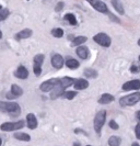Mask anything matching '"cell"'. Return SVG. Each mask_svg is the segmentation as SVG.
Returning a JSON list of instances; mask_svg holds the SVG:
<instances>
[{"label":"cell","instance_id":"cell-1","mask_svg":"<svg viewBox=\"0 0 140 146\" xmlns=\"http://www.w3.org/2000/svg\"><path fill=\"white\" fill-rule=\"evenodd\" d=\"M74 84V78H70V77H64V78H60L59 84L54 88L51 92V98L52 99H57L59 97H62V95L66 92V89L68 87H70L71 85Z\"/></svg>","mask_w":140,"mask_h":146},{"label":"cell","instance_id":"cell-2","mask_svg":"<svg viewBox=\"0 0 140 146\" xmlns=\"http://www.w3.org/2000/svg\"><path fill=\"white\" fill-rule=\"evenodd\" d=\"M0 112H7L10 115L16 117L20 114V106L16 102L0 101Z\"/></svg>","mask_w":140,"mask_h":146},{"label":"cell","instance_id":"cell-3","mask_svg":"<svg viewBox=\"0 0 140 146\" xmlns=\"http://www.w3.org/2000/svg\"><path fill=\"white\" fill-rule=\"evenodd\" d=\"M105 120H106V111L105 110L99 111L94 117V130L97 135L101 134V130H102L103 125L105 124Z\"/></svg>","mask_w":140,"mask_h":146},{"label":"cell","instance_id":"cell-4","mask_svg":"<svg viewBox=\"0 0 140 146\" xmlns=\"http://www.w3.org/2000/svg\"><path fill=\"white\" fill-rule=\"evenodd\" d=\"M140 101V92H135L131 95L125 96L123 98H120L119 103L122 107H130V106H135L136 103Z\"/></svg>","mask_w":140,"mask_h":146},{"label":"cell","instance_id":"cell-5","mask_svg":"<svg viewBox=\"0 0 140 146\" xmlns=\"http://www.w3.org/2000/svg\"><path fill=\"white\" fill-rule=\"evenodd\" d=\"M23 126H24V121L20 120V121H16V122H6V123H2V124L0 125V130L6 132H11L20 130V129H22Z\"/></svg>","mask_w":140,"mask_h":146},{"label":"cell","instance_id":"cell-6","mask_svg":"<svg viewBox=\"0 0 140 146\" xmlns=\"http://www.w3.org/2000/svg\"><path fill=\"white\" fill-rule=\"evenodd\" d=\"M89 3L95 9L96 11L104 13V15H110L111 12L108 11L107 6L104 3L103 1H99V0H89Z\"/></svg>","mask_w":140,"mask_h":146},{"label":"cell","instance_id":"cell-7","mask_svg":"<svg viewBox=\"0 0 140 146\" xmlns=\"http://www.w3.org/2000/svg\"><path fill=\"white\" fill-rule=\"evenodd\" d=\"M59 81H60V78H52V79H48V80L44 81L39 88H41L42 91L48 92V91H52L53 89L58 85Z\"/></svg>","mask_w":140,"mask_h":146},{"label":"cell","instance_id":"cell-8","mask_svg":"<svg viewBox=\"0 0 140 146\" xmlns=\"http://www.w3.org/2000/svg\"><path fill=\"white\" fill-rule=\"evenodd\" d=\"M93 40L97 44H100L101 46H103V47H108L111 45V42H112L111 37L108 36L107 34H105V33H99V34H96V35H94Z\"/></svg>","mask_w":140,"mask_h":146},{"label":"cell","instance_id":"cell-9","mask_svg":"<svg viewBox=\"0 0 140 146\" xmlns=\"http://www.w3.org/2000/svg\"><path fill=\"white\" fill-rule=\"evenodd\" d=\"M139 89H140L139 79L129 80L123 85V90H125V91H129V90H139Z\"/></svg>","mask_w":140,"mask_h":146},{"label":"cell","instance_id":"cell-10","mask_svg":"<svg viewBox=\"0 0 140 146\" xmlns=\"http://www.w3.org/2000/svg\"><path fill=\"white\" fill-rule=\"evenodd\" d=\"M52 65L55 67V68H61L62 65H64V58H62V56L61 55H59V54H54L52 56Z\"/></svg>","mask_w":140,"mask_h":146},{"label":"cell","instance_id":"cell-11","mask_svg":"<svg viewBox=\"0 0 140 146\" xmlns=\"http://www.w3.org/2000/svg\"><path fill=\"white\" fill-rule=\"evenodd\" d=\"M14 76L16 78H20V79H26L29 76V70L24 66H19L18 69L14 72Z\"/></svg>","mask_w":140,"mask_h":146},{"label":"cell","instance_id":"cell-12","mask_svg":"<svg viewBox=\"0 0 140 146\" xmlns=\"http://www.w3.org/2000/svg\"><path fill=\"white\" fill-rule=\"evenodd\" d=\"M26 123H28V127L31 130H34L37 127V119L33 113H29L26 115Z\"/></svg>","mask_w":140,"mask_h":146},{"label":"cell","instance_id":"cell-13","mask_svg":"<svg viewBox=\"0 0 140 146\" xmlns=\"http://www.w3.org/2000/svg\"><path fill=\"white\" fill-rule=\"evenodd\" d=\"M74 86L76 90H83L89 87V82L85 79H74Z\"/></svg>","mask_w":140,"mask_h":146},{"label":"cell","instance_id":"cell-14","mask_svg":"<svg viewBox=\"0 0 140 146\" xmlns=\"http://www.w3.org/2000/svg\"><path fill=\"white\" fill-rule=\"evenodd\" d=\"M76 53H77V55L79 56V57H81L82 59H87L89 58V50L88 47H85V46H78V48L76 50Z\"/></svg>","mask_w":140,"mask_h":146},{"label":"cell","instance_id":"cell-15","mask_svg":"<svg viewBox=\"0 0 140 146\" xmlns=\"http://www.w3.org/2000/svg\"><path fill=\"white\" fill-rule=\"evenodd\" d=\"M112 101H114V96L110 95V94H104L99 99V103L100 104H108Z\"/></svg>","mask_w":140,"mask_h":146},{"label":"cell","instance_id":"cell-16","mask_svg":"<svg viewBox=\"0 0 140 146\" xmlns=\"http://www.w3.org/2000/svg\"><path fill=\"white\" fill-rule=\"evenodd\" d=\"M32 35V30L30 29H24L22 31H20L16 35H15V38L16 40H22V38H28Z\"/></svg>","mask_w":140,"mask_h":146},{"label":"cell","instance_id":"cell-17","mask_svg":"<svg viewBox=\"0 0 140 146\" xmlns=\"http://www.w3.org/2000/svg\"><path fill=\"white\" fill-rule=\"evenodd\" d=\"M11 94L14 97H20L23 95V89L21 87H19L18 85H12L11 86Z\"/></svg>","mask_w":140,"mask_h":146},{"label":"cell","instance_id":"cell-18","mask_svg":"<svg viewBox=\"0 0 140 146\" xmlns=\"http://www.w3.org/2000/svg\"><path fill=\"white\" fill-rule=\"evenodd\" d=\"M66 66L68 67V68H70V69H76V68L79 67V62H78L77 59L69 58V59H67Z\"/></svg>","mask_w":140,"mask_h":146},{"label":"cell","instance_id":"cell-19","mask_svg":"<svg viewBox=\"0 0 140 146\" xmlns=\"http://www.w3.org/2000/svg\"><path fill=\"white\" fill-rule=\"evenodd\" d=\"M120 142L122 139L119 136H116V135H113L108 139V145L110 146H119L120 145Z\"/></svg>","mask_w":140,"mask_h":146},{"label":"cell","instance_id":"cell-20","mask_svg":"<svg viewBox=\"0 0 140 146\" xmlns=\"http://www.w3.org/2000/svg\"><path fill=\"white\" fill-rule=\"evenodd\" d=\"M112 5H113L114 9L117 11L119 15H124V13H125L124 7H123V5H122L119 1H112Z\"/></svg>","mask_w":140,"mask_h":146},{"label":"cell","instance_id":"cell-21","mask_svg":"<svg viewBox=\"0 0 140 146\" xmlns=\"http://www.w3.org/2000/svg\"><path fill=\"white\" fill-rule=\"evenodd\" d=\"M13 136L16 139L23 141V142H29L30 139H31V136H30L29 134H26V133H15Z\"/></svg>","mask_w":140,"mask_h":146},{"label":"cell","instance_id":"cell-22","mask_svg":"<svg viewBox=\"0 0 140 146\" xmlns=\"http://www.w3.org/2000/svg\"><path fill=\"white\" fill-rule=\"evenodd\" d=\"M87 37L85 36H77L74 37V40H72V46H80L81 44L85 43L87 42Z\"/></svg>","mask_w":140,"mask_h":146},{"label":"cell","instance_id":"cell-23","mask_svg":"<svg viewBox=\"0 0 140 146\" xmlns=\"http://www.w3.org/2000/svg\"><path fill=\"white\" fill-rule=\"evenodd\" d=\"M83 75L88 78H96L97 73H96V70L92 69V68H85L84 72H83Z\"/></svg>","mask_w":140,"mask_h":146},{"label":"cell","instance_id":"cell-24","mask_svg":"<svg viewBox=\"0 0 140 146\" xmlns=\"http://www.w3.org/2000/svg\"><path fill=\"white\" fill-rule=\"evenodd\" d=\"M64 19L68 21L71 25H76L77 24V19H76V17H74L72 13H67L65 17H64Z\"/></svg>","mask_w":140,"mask_h":146},{"label":"cell","instance_id":"cell-25","mask_svg":"<svg viewBox=\"0 0 140 146\" xmlns=\"http://www.w3.org/2000/svg\"><path fill=\"white\" fill-rule=\"evenodd\" d=\"M43 62H44V55L43 54H37L34 56V65L42 66Z\"/></svg>","mask_w":140,"mask_h":146},{"label":"cell","instance_id":"cell-26","mask_svg":"<svg viewBox=\"0 0 140 146\" xmlns=\"http://www.w3.org/2000/svg\"><path fill=\"white\" fill-rule=\"evenodd\" d=\"M52 34H53V36H55V37H61L62 35H64V30L59 29V28H57V29H53Z\"/></svg>","mask_w":140,"mask_h":146},{"label":"cell","instance_id":"cell-27","mask_svg":"<svg viewBox=\"0 0 140 146\" xmlns=\"http://www.w3.org/2000/svg\"><path fill=\"white\" fill-rule=\"evenodd\" d=\"M77 94H78L77 91H66V92L62 95V97L68 99V100H71V99H74V97L77 96Z\"/></svg>","mask_w":140,"mask_h":146},{"label":"cell","instance_id":"cell-28","mask_svg":"<svg viewBox=\"0 0 140 146\" xmlns=\"http://www.w3.org/2000/svg\"><path fill=\"white\" fill-rule=\"evenodd\" d=\"M8 15H9V10L8 9H3V8L0 9V21L7 19Z\"/></svg>","mask_w":140,"mask_h":146},{"label":"cell","instance_id":"cell-29","mask_svg":"<svg viewBox=\"0 0 140 146\" xmlns=\"http://www.w3.org/2000/svg\"><path fill=\"white\" fill-rule=\"evenodd\" d=\"M33 72H34V74H35L36 76H39L41 73H42V67H41V66L34 65L33 66Z\"/></svg>","mask_w":140,"mask_h":146},{"label":"cell","instance_id":"cell-30","mask_svg":"<svg viewBox=\"0 0 140 146\" xmlns=\"http://www.w3.org/2000/svg\"><path fill=\"white\" fill-rule=\"evenodd\" d=\"M108 125H110V127L111 129H113V130H118V124L114 121V120H112V121H110V123H108Z\"/></svg>","mask_w":140,"mask_h":146},{"label":"cell","instance_id":"cell-31","mask_svg":"<svg viewBox=\"0 0 140 146\" xmlns=\"http://www.w3.org/2000/svg\"><path fill=\"white\" fill-rule=\"evenodd\" d=\"M130 72H131V73H139V72H140V66L133 64V65L130 67Z\"/></svg>","mask_w":140,"mask_h":146},{"label":"cell","instance_id":"cell-32","mask_svg":"<svg viewBox=\"0 0 140 146\" xmlns=\"http://www.w3.org/2000/svg\"><path fill=\"white\" fill-rule=\"evenodd\" d=\"M135 132H136V137H137L138 139H140V122L136 125V130H135Z\"/></svg>","mask_w":140,"mask_h":146},{"label":"cell","instance_id":"cell-33","mask_svg":"<svg viewBox=\"0 0 140 146\" xmlns=\"http://www.w3.org/2000/svg\"><path fill=\"white\" fill-rule=\"evenodd\" d=\"M62 8H64V2H58V3H57V7L55 8V10L58 12V11H60Z\"/></svg>","mask_w":140,"mask_h":146},{"label":"cell","instance_id":"cell-34","mask_svg":"<svg viewBox=\"0 0 140 146\" xmlns=\"http://www.w3.org/2000/svg\"><path fill=\"white\" fill-rule=\"evenodd\" d=\"M7 98L8 99H13V98H16V97H14L11 92H9V94H7Z\"/></svg>","mask_w":140,"mask_h":146},{"label":"cell","instance_id":"cell-35","mask_svg":"<svg viewBox=\"0 0 140 146\" xmlns=\"http://www.w3.org/2000/svg\"><path fill=\"white\" fill-rule=\"evenodd\" d=\"M136 117L140 121V111H137V112H136Z\"/></svg>","mask_w":140,"mask_h":146},{"label":"cell","instance_id":"cell-36","mask_svg":"<svg viewBox=\"0 0 140 146\" xmlns=\"http://www.w3.org/2000/svg\"><path fill=\"white\" fill-rule=\"evenodd\" d=\"M74 146H81V145H80V143H78V142H76V143H74Z\"/></svg>","mask_w":140,"mask_h":146},{"label":"cell","instance_id":"cell-37","mask_svg":"<svg viewBox=\"0 0 140 146\" xmlns=\"http://www.w3.org/2000/svg\"><path fill=\"white\" fill-rule=\"evenodd\" d=\"M131 146H140V145L138 144V143H136V142H135V143H133V145Z\"/></svg>","mask_w":140,"mask_h":146},{"label":"cell","instance_id":"cell-38","mask_svg":"<svg viewBox=\"0 0 140 146\" xmlns=\"http://www.w3.org/2000/svg\"><path fill=\"white\" fill-rule=\"evenodd\" d=\"M2 37V33H1V31H0V38Z\"/></svg>","mask_w":140,"mask_h":146},{"label":"cell","instance_id":"cell-39","mask_svg":"<svg viewBox=\"0 0 140 146\" xmlns=\"http://www.w3.org/2000/svg\"><path fill=\"white\" fill-rule=\"evenodd\" d=\"M138 45H139V46H140V38H139V40H138Z\"/></svg>","mask_w":140,"mask_h":146},{"label":"cell","instance_id":"cell-40","mask_svg":"<svg viewBox=\"0 0 140 146\" xmlns=\"http://www.w3.org/2000/svg\"><path fill=\"white\" fill-rule=\"evenodd\" d=\"M1 143H2V141H1V139H0V146H1Z\"/></svg>","mask_w":140,"mask_h":146},{"label":"cell","instance_id":"cell-41","mask_svg":"<svg viewBox=\"0 0 140 146\" xmlns=\"http://www.w3.org/2000/svg\"><path fill=\"white\" fill-rule=\"evenodd\" d=\"M139 62H140V56H139Z\"/></svg>","mask_w":140,"mask_h":146},{"label":"cell","instance_id":"cell-42","mask_svg":"<svg viewBox=\"0 0 140 146\" xmlns=\"http://www.w3.org/2000/svg\"><path fill=\"white\" fill-rule=\"evenodd\" d=\"M87 146H91V145H87Z\"/></svg>","mask_w":140,"mask_h":146}]
</instances>
